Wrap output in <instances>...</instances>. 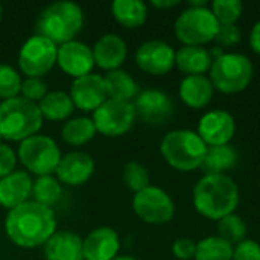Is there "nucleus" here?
<instances>
[{
	"label": "nucleus",
	"instance_id": "obj_1",
	"mask_svg": "<svg viewBox=\"0 0 260 260\" xmlns=\"http://www.w3.org/2000/svg\"><path fill=\"white\" fill-rule=\"evenodd\" d=\"M5 232L12 244L20 248H37L56 232V218L50 207L35 201H26L8 210Z\"/></svg>",
	"mask_w": 260,
	"mask_h": 260
},
{
	"label": "nucleus",
	"instance_id": "obj_2",
	"mask_svg": "<svg viewBox=\"0 0 260 260\" xmlns=\"http://www.w3.org/2000/svg\"><path fill=\"white\" fill-rule=\"evenodd\" d=\"M239 201V187L229 175H204L193 187L195 210L212 221L235 213Z\"/></svg>",
	"mask_w": 260,
	"mask_h": 260
},
{
	"label": "nucleus",
	"instance_id": "obj_3",
	"mask_svg": "<svg viewBox=\"0 0 260 260\" xmlns=\"http://www.w3.org/2000/svg\"><path fill=\"white\" fill-rule=\"evenodd\" d=\"M84 27V11L75 2H55L47 5L35 21L37 35H41L56 46L73 41Z\"/></svg>",
	"mask_w": 260,
	"mask_h": 260
},
{
	"label": "nucleus",
	"instance_id": "obj_4",
	"mask_svg": "<svg viewBox=\"0 0 260 260\" xmlns=\"http://www.w3.org/2000/svg\"><path fill=\"white\" fill-rule=\"evenodd\" d=\"M38 104L21 96L0 102V136L8 142H23L38 134L43 126Z\"/></svg>",
	"mask_w": 260,
	"mask_h": 260
},
{
	"label": "nucleus",
	"instance_id": "obj_5",
	"mask_svg": "<svg viewBox=\"0 0 260 260\" xmlns=\"http://www.w3.org/2000/svg\"><path fill=\"white\" fill-rule=\"evenodd\" d=\"M207 148L209 146L198 136V133L192 129L169 131L160 143V152L165 161L181 172L200 169Z\"/></svg>",
	"mask_w": 260,
	"mask_h": 260
},
{
	"label": "nucleus",
	"instance_id": "obj_6",
	"mask_svg": "<svg viewBox=\"0 0 260 260\" xmlns=\"http://www.w3.org/2000/svg\"><path fill=\"white\" fill-rule=\"evenodd\" d=\"M254 67L251 59L244 53L224 52L213 59L209 70V79L213 87L225 94L244 91L253 79Z\"/></svg>",
	"mask_w": 260,
	"mask_h": 260
},
{
	"label": "nucleus",
	"instance_id": "obj_7",
	"mask_svg": "<svg viewBox=\"0 0 260 260\" xmlns=\"http://www.w3.org/2000/svg\"><path fill=\"white\" fill-rule=\"evenodd\" d=\"M219 23L207 6H189L175 20L174 30L183 46H204L215 40Z\"/></svg>",
	"mask_w": 260,
	"mask_h": 260
},
{
	"label": "nucleus",
	"instance_id": "obj_8",
	"mask_svg": "<svg viewBox=\"0 0 260 260\" xmlns=\"http://www.w3.org/2000/svg\"><path fill=\"white\" fill-rule=\"evenodd\" d=\"M17 157L26 171L37 177L55 174L61 160V151L58 143L43 134H35L20 142Z\"/></svg>",
	"mask_w": 260,
	"mask_h": 260
},
{
	"label": "nucleus",
	"instance_id": "obj_9",
	"mask_svg": "<svg viewBox=\"0 0 260 260\" xmlns=\"http://www.w3.org/2000/svg\"><path fill=\"white\" fill-rule=\"evenodd\" d=\"M58 46L41 35L29 37L18 52V67L26 78H43L56 64Z\"/></svg>",
	"mask_w": 260,
	"mask_h": 260
},
{
	"label": "nucleus",
	"instance_id": "obj_10",
	"mask_svg": "<svg viewBox=\"0 0 260 260\" xmlns=\"http://www.w3.org/2000/svg\"><path fill=\"white\" fill-rule=\"evenodd\" d=\"M136 108L133 102L107 99L93 111V123L99 134L105 137H120L126 134L136 122Z\"/></svg>",
	"mask_w": 260,
	"mask_h": 260
},
{
	"label": "nucleus",
	"instance_id": "obj_11",
	"mask_svg": "<svg viewBox=\"0 0 260 260\" xmlns=\"http://www.w3.org/2000/svg\"><path fill=\"white\" fill-rule=\"evenodd\" d=\"M133 210L143 222L161 225L172 221L175 215V203L161 187L148 186L146 189L134 193Z\"/></svg>",
	"mask_w": 260,
	"mask_h": 260
},
{
	"label": "nucleus",
	"instance_id": "obj_12",
	"mask_svg": "<svg viewBox=\"0 0 260 260\" xmlns=\"http://www.w3.org/2000/svg\"><path fill=\"white\" fill-rule=\"evenodd\" d=\"M136 64L145 73L166 75L175 66V49L163 40H148L136 50Z\"/></svg>",
	"mask_w": 260,
	"mask_h": 260
},
{
	"label": "nucleus",
	"instance_id": "obj_13",
	"mask_svg": "<svg viewBox=\"0 0 260 260\" xmlns=\"http://www.w3.org/2000/svg\"><path fill=\"white\" fill-rule=\"evenodd\" d=\"M197 133L207 146L229 145L236 133V120L225 110H212L203 114Z\"/></svg>",
	"mask_w": 260,
	"mask_h": 260
},
{
	"label": "nucleus",
	"instance_id": "obj_14",
	"mask_svg": "<svg viewBox=\"0 0 260 260\" xmlns=\"http://www.w3.org/2000/svg\"><path fill=\"white\" fill-rule=\"evenodd\" d=\"M133 104L136 108V114L149 125H161L168 122L174 114L172 99L168 93L157 88L140 91Z\"/></svg>",
	"mask_w": 260,
	"mask_h": 260
},
{
	"label": "nucleus",
	"instance_id": "obj_15",
	"mask_svg": "<svg viewBox=\"0 0 260 260\" xmlns=\"http://www.w3.org/2000/svg\"><path fill=\"white\" fill-rule=\"evenodd\" d=\"M56 64L66 75L72 76L73 79L90 75L94 69L91 47L78 40L64 43L58 46Z\"/></svg>",
	"mask_w": 260,
	"mask_h": 260
},
{
	"label": "nucleus",
	"instance_id": "obj_16",
	"mask_svg": "<svg viewBox=\"0 0 260 260\" xmlns=\"http://www.w3.org/2000/svg\"><path fill=\"white\" fill-rule=\"evenodd\" d=\"M69 94L75 108L81 111H96L108 99L104 76L98 73H90L73 79Z\"/></svg>",
	"mask_w": 260,
	"mask_h": 260
},
{
	"label": "nucleus",
	"instance_id": "obj_17",
	"mask_svg": "<svg viewBox=\"0 0 260 260\" xmlns=\"http://www.w3.org/2000/svg\"><path fill=\"white\" fill-rule=\"evenodd\" d=\"M94 160L90 154L82 151H72L61 157L55 177L59 183L67 186H82L94 174Z\"/></svg>",
	"mask_w": 260,
	"mask_h": 260
},
{
	"label": "nucleus",
	"instance_id": "obj_18",
	"mask_svg": "<svg viewBox=\"0 0 260 260\" xmlns=\"http://www.w3.org/2000/svg\"><path fill=\"white\" fill-rule=\"evenodd\" d=\"M120 238L111 227H98L82 239L84 260H113L119 256Z\"/></svg>",
	"mask_w": 260,
	"mask_h": 260
},
{
	"label": "nucleus",
	"instance_id": "obj_19",
	"mask_svg": "<svg viewBox=\"0 0 260 260\" xmlns=\"http://www.w3.org/2000/svg\"><path fill=\"white\" fill-rule=\"evenodd\" d=\"M94 66L105 72L117 70L128 56V46L125 40L117 34L102 35L91 47Z\"/></svg>",
	"mask_w": 260,
	"mask_h": 260
},
{
	"label": "nucleus",
	"instance_id": "obj_20",
	"mask_svg": "<svg viewBox=\"0 0 260 260\" xmlns=\"http://www.w3.org/2000/svg\"><path fill=\"white\" fill-rule=\"evenodd\" d=\"M34 180L24 171H14L0 180V206L11 210L29 201Z\"/></svg>",
	"mask_w": 260,
	"mask_h": 260
},
{
	"label": "nucleus",
	"instance_id": "obj_21",
	"mask_svg": "<svg viewBox=\"0 0 260 260\" xmlns=\"http://www.w3.org/2000/svg\"><path fill=\"white\" fill-rule=\"evenodd\" d=\"M44 257L46 260H84L82 239L70 230L55 232L44 244Z\"/></svg>",
	"mask_w": 260,
	"mask_h": 260
},
{
	"label": "nucleus",
	"instance_id": "obj_22",
	"mask_svg": "<svg viewBox=\"0 0 260 260\" xmlns=\"http://www.w3.org/2000/svg\"><path fill=\"white\" fill-rule=\"evenodd\" d=\"M178 94L181 101L190 108H204L210 104L215 94V87L209 76L192 75L184 76L180 82Z\"/></svg>",
	"mask_w": 260,
	"mask_h": 260
},
{
	"label": "nucleus",
	"instance_id": "obj_23",
	"mask_svg": "<svg viewBox=\"0 0 260 260\" xmlns=\"http://www.w3.org/2000/svg\"><path fill=\"white\" fill-rule=\"evenodd\" d=\"M213 58L204 46H181L175 50V66L186 76L204 75L210 70Z\"/></svg>",
	"mask_w": 260,
	"mask_h": 260
},
{
	"label": "nucleus",
	"instance_id": "obj_24",
	"mask_svg": "<svg viewBox=\"0 0 260 260\" xmlns=\"http://www.w3.org/2000/svg\"><path fill=\"white\" fill-rule=\"evenodd\" d=\"M239 161V154L235 146L221 145V146H209L201 169L204 175H227Z\"/></svg>",
	"mask_w": 260,
	"mask_h": 260
},
{
	"label": "nucleus",
	"instance_id": "obj_25",
	"mask_svg": "<svg viewBox=\"0 0 260 260\" xmlns=\"http://www.w3.org/2000/svg\"><path fill=\"white\" fill-rule=\"evenodd\" d=\"M104 84L108 99L133 102L140 93L136 79L122 69L107 72L104 75Z\"/></svg>",
	"mask_w": 260,
	"mask_h": 260
},
{
	"label": "nucleus",
	"instance_id": "obj_26",
	"mask_svg": "<svg viewBox=\"0 0 260 260\" xmlns=\"http://www.w3.org/2000/svg\"><path fill=\"white\" fill-rule=\"evenodd\" d=\"M40 113L43 119L50 122H61L69 120L75 111L73 101L69 93L66 91H49L40 102H38Z\"/></svg>",
	"mask_w": 260,
	"mask_h": 260
},
{
	"label": "nucleus",
	"instance_id": "obj_27",
	"mask_svg": "<svg viewBox=\"0 0 260 260\" xmlns=\"http://www.w3.org/2000/svg\"><path fill=\"white\" fill-rule=\"evenodd\" d=\"M114 20L128 29L140 27L148 20V6L142 0H114L111 3Z\"/></svg>",
	"mask_w": 260,
	"mask_h": 260
},
{
	"label": "nucleus",
	"instance_id": "obj_28",
	"mask_svg": "<svg viewBox=\"0 0 260 260\" xmlns=\"http://www.w3.org/2000/svg\"><path fill=\"white\" fill-rule=\"evenodd\" d=\"M96 128L91 117H70L64 122L61 129L62 140L70 146H82L96 136Z\"/></svg>",
	"mask_w": 260,
	"mask_h": 260
},
{
	"label": "nucleus",
	"instance_id": "obj_29",
	"mask_svg": "<svg viewBox=\"0 0 260 260\" xmlns=\"http://www.w3.org/2000/svg\"><path fill=\"white\" fill-rule=\"evenodd\" d=\"M233 248L230 242L219 236H209L197 242L195 260H232Z\"/></svg>",
	"mask_w": 260,
	"mask_h": 260
},
{
	"label": "nucleus",
	"instance_id": "obj_30",
	"mask_svg": "<svg viewBox=\"0 0 260 260\" xmlns=\"http://www.w3.org/2000/svg\"><path fill=\"white\" fill-rule=\"evenodd\" d=\"M61 193L62 187L58 178L53 175H43L37 177V180L34 181L30 197L34 198L32 201L43 204L46 207H52L61 198Z\"/></svg>",
	"mask_w": 260,
	"mask_h": 260
},
{
	"label": "nucleus",
	"instance_id": "obj_31",
	"mask_svg": "<svg viewBox=\"0 0 260 260\" xmlns=\"http://www.w3.org/2000/svg\"><path fill=\"white\" fill-rule=\"evenodd\" d=\"M218 236L230 242L232 245H238L239 242L247 239V224L236 213L227 215L218 221Z\"/></svg>",
	"mask_w": 260,
	"mask_h": 260
},
{
	"label": "nucleus",
	"instance_id": "obj_32",
	"mask_svg": "<svg viewBox=\"0 0 260 260\" xmlns=\"http://www.w3.org/2000/svg\"><path fill=\"white\" fill-rule=\"evenodd\" d=\"M122 178H123V183L125 186L133 190L134 193L146 189L151 181L149 178V172L148 169L139 163V161H128L125 166H123V171H122Z\"/></svg>",
	"mask_w": 260,
	"mask_h": 260
},
{
	"label": "nucleus",
	"instance_id": "obj_33",
	"mask_svg": "<svg viewBox=\"0 0 260 260\" xmlns=\"http://www.w3.org/2000/svg\"><path fill=\"white\" fill-rule=\"evenodd\" d=\"M210 9L219 24H236L244 12V3L241 0H215Z\"/></svg>",
	"mask_w": 260,
	"mask_h": 260
},
{
	"label": "nucleus",
	"instance_id": "obj_34",
	"mask_svg": "<svg viewBox=\"0 0 260 260\" xmlns=\"http://www.w3.org/2000/svg\"><path fill=\"white\" fill-rule=\"evenodd\" d=\"M21 82H23L21 75L12 66L0 62V99L2 101L20 96Z\"/></svg>",
	"mask_w": 260,
	"mask_h": 260
},
{
	"label": "nucleus",
	"instance_id": "obj_35",
	"mask_svg": "<svg viewBox=\"0 0 260 260\" xmlns=\"http://www.w3.org/2000/svg\"><path fill=\"white\" fill-rule=\"evenodd\" d=\"M49 93L47 84L43 81V78H24L20 88V96L26 101H30L34 104H38L46 94Z\"/></svg>",
	"mask_w": 260,
	"mask_h": 260
},
{
	"label": "nucleus",
	"instance_id": "obj_36",
	"mask_svg": "<svg viewBox=\"0 0 260 260\" xmlns=\"http://www.w3.org/2000/svg\"><path fill=\"white\" fill-rule=\"evenodd\" d=\"M232 260H260V244L253 239H244L235 245Z\"/></svg>",
	"mask_w": 260,
	"mask_h": 260
},
{
	"label": "nucleus",
	"instance_id": "obj_37",
	"mask_svg": "<svg viewBox=\"0 0 260 260\" xmlns=\"http://www.w3.org/2000/svg\"><path fill=\"white\" fill-rule=\"evenodd\" d=\"M215 40L221 47H232L241 41V29L236 24H219Z\"/></svg>",
	"mask_w": 260,
	"mask_h": 260
},
{
	"label": "nucleus",
	"instance_id": "obj_38",
	"mask_svg": "<svg viewBox=\"0 0 260 260\" xmlns=\"http://www.w3.org/2000/svg\"><path fill=\"white\" fill-rule=\"evenodd\" d=\"M17 152L6 143H0V180L15 171Z\"/></svg>",
	"mask_w": 260,
	"mask_h": 260
},
{
	"label": "nucleus",
	"instance_id": "obj_39",
	"mask_svg": "<svg viewBox=\"0 0 260 260\" xmlns=\"http://www.w3.org/2000/svg\"><path fill=\"white\" fill-rule=\"evenodd\" d=\"M172 254L180 260L195 259L197 242L190 238H180L172 244Z\"/></svg>",
	"mask_w": 260,
	"mask_h": 260
},
{
	"label": "nucleus",
	"instance_id": "obj_40",
	"mask_svg": "<svg viewBox=\"0 0 260 260\" xmlns=\"http://www.w3.org/2000/svg\"><path fill=\"white\" fill-rule=\"evenodd\" d=\"M250 46L251 49L260 55V20L253 26L250 34Z\"/></svg>",
	"mask_w": 260,
	"mask_h": 260
},
{
	"label": "nucleus",
	"instance_id": "obj_41",
	"mask_svg": "<svg viewBox=\"0 0 260 260\" xmlns=\"http://www.w3.org/2000/svg\"><path fill=\"white\" fill-rule=\"evenodd\" d=\"M151 5L155 6V8H158V9H169V8L178 6L180 2L178 0H152Z\"/></svg>",
	"mask_w": 260,
	"mask_h": 260
},
{
	"label": "nucleus",
	"instance_id": "obj_42",
	"mask_svg": "<svg viewBox=\"0 0 260 260\" xmlns=\"http://www.w3.org/2000/svg\"><path fill=\"white\" fill-rule=\"evenodd\" d=\"M113 260H137L136 257H133V256H117V257H114Z\"/></svg>",
	"mask_w": 260,
	"mask_h": 260
},
{
	"label": "nucleus",
	"instance_id": "obj_43",
	"mask_svg": "<svg viewBox=\"0 0 260 260\" xmlns=\"http://www.w3.org/2000/svg\"><path fill=\"white\" fill-rule=\"evenodd\" d=\"M2 17H3V6L0 5V20H2Z\"/></svg>",
	"mask_w": 260,
	"mask_h": 260
},
{
	"label": "nucleus",
	"instance_id": "obj_44",
	"mask_svg": "<svg viewBox=\"0 0 260 260\" xmlns=\"http://www.w3.org/2000/svg\"><path fill=\"white\" fill-rule=\"evenodd\" d=\"M0 143H2V136H0Z\"/></svg>",
	"mask_w": 260,
	"mask_h": 260
}]
</instances>
